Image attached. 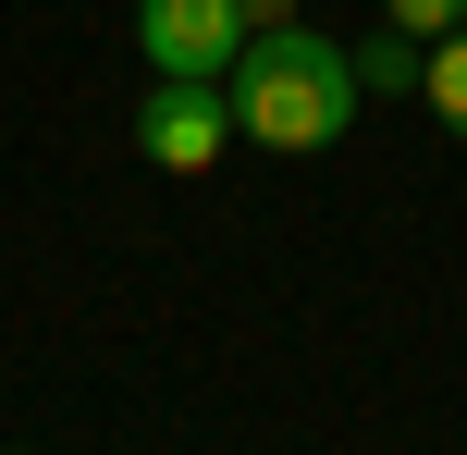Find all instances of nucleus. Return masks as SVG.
Here are the masks:
<instances>
[{"instance_id":"6","label":"nucleus","mask_w":467,"mask_h":455,"mask_svg":"<svg viewBox=\"0 0 467 455\" xmlns=\"http://www.w3.org/2000/svg\"><path fill=\"white\" fill-rule=\"evenodd\" d=\"M381 25H406V37H455L467 0H381Z\"/></svg>"},{"instance_id":"8","label":"nucleus","mask_w":467,"mask_h":455,"mask_svg":"<svg viewBox=\"0 0 467 455\" xmlns=\"http://www.w3.org/2000/svg\"><path fill=\"white\" fill-rule=\"evenodd\" d=\"M13 455H25V443H13Z\"/></svg>"},{"instance_id":"7","label":"nucleus","mask_w":467,"mask_h":455,"mask_svg":"<svg viewBox=\"0 0 467 455\" xmlns=\"http://www.w3.org/2000/svg\"><path fill=\"white\" fill-rule=\"evenodd\" d=\"M258 25H296V0H246V37H258Z\"/></svg>"},{"instance_id":"1","label":"nucleus","mask_w":467,"mask_h":455,"mask_svg":"<svg viewBox=\"0 0 467 455\" xmlns=\"http://www.w3.org/2000/svg\"><path fill=\"white\" fill-rule=\"evenodd\" d=\"M222 87H234V136L271 148V160H320V148L357 123V98H369L357 87V49L307 37V25H258Z\"/></svg>"},{"instance_id":"2","label":"nucleus","mask_w":467,"mask_h":455,"mask_svg":"<svg viewBox=\"0 0 467 455\" xmlns=\"http://www.w3.org/2000/svg\"><path fill=\"white\" fill-rule=\"evenodd\" d=\"M222 148H234V87H222V74H148L136 160L148 172H210Z\"/></svg>"},{"instance_id":"3","label":"nucleus","mask_w":467,"mask_h":455,"mask_svg":"<svg viewBox=\"0 0 467 455\" xmlns=\"http://www.w3.org/2000/svg\"><path fill=\"white\" fill-rule=\"evenodd\" d=\"M136 49H148V74H234L246 0H136Z\"/></svg>"},{"instance_id":"5","label":"nucleus","mask_w":467,"mask_h":455,"mask_svg":"<svg viewBox=\"0 0 467 455\" xmlns=\"http://www.w3.org/2000/svg\"><path fill=\"white\" fill-rule=\"evenodd\" d=\"M419 98L467 136V25H455V37H431V87H419Z\"/></svg>"},{"instance_id":"4","label":"nucleus","mask_w":467,"mask_h":455,"mask_svg":"<svg viewBox=\"0 0 467 455\" xmlns=\"http://www.w3.org/2000/svg\"><path fill=\"white\" fill-rule=\"evenodd\" d=\"M357 87H369V98H419V87H431V37H406V25H381V37L357 49Z\"/></svg>"}]
</instances>
